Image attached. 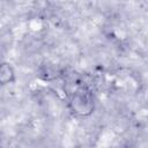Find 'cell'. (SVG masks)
I'll return each instance as SVG.
<instances>
[{
	"instance_id": "1",
	"label": "cell",
	"mask_w": 148,
	"mask_h": 148,
	"mask_svg": "<svg viewBox=\"0 0 148 148\" xmlns=\"http://www.w3.org/2000/svg\"><path fill=\"white\" fill-rule=\"evenodd\" d=\"M68 109L77 118H86L94 113L95 101L92 92L86 88L76 89L68 98Z\"/></svg>"
},
{
	"instance_id": "2",
	"label": "cell",
	"mask_w": 148,
	"mask_h": 148,
	"mask_svg": "<svg viewBox=\"0 0 148 148\" xmlns=\"http://www.w3.org/2000/svg\"><path fill=\"white\" fill-rule=\"evenodd\" d=\"M16 81V74L14 67L7 61H0V86L14 83Z\"/></svg>"
}]
</instances>
